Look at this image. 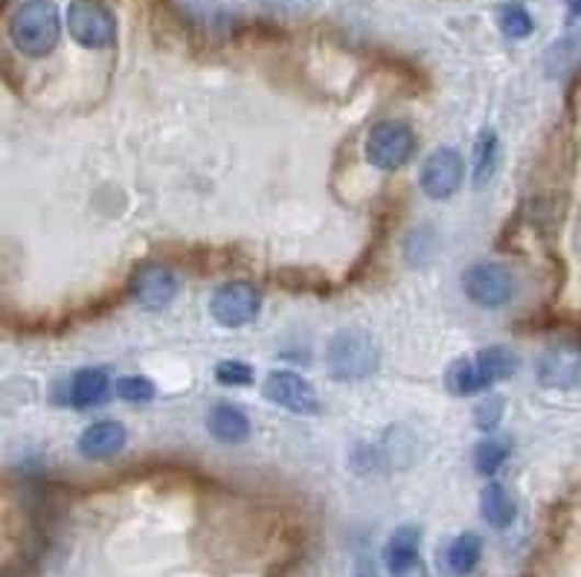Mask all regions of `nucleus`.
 <instances>
[{
  "instance_id": "f257e3e1",
  "label": "nucleus",
  "mask_w": 581,
  "mask_h": 577,
  "mask_svg": "<svg viewBox=\"0 0 581 577\" xmlns=\"http://www.w3.org/2000/svg\"><path fill=\"white\" fill-rule=\"evenodd\" d=\"M517 371V355L512 348L491 346L474 357H459L445 371V386L451 395H477L494 386L498 380L512 378Z\"/></svg>"
},
{
  "instance_id": "f03ea898",
  "label": "nucleus",
  "mask_w": 581,
  "mask_h": 577,
  "mask_svg": "<svg viewBox=\"0 0 581 577\" xmlns=\"http://www.w3.org/2000/svg\"><path fill=\"white\" fill-rule=\"evenodd\" d=\"M9 35L18 53L30 58H44L56 50L61 38V18L53 0H26L18 7L9 24Z\"/></svg>"
},
{
  "instance_id": "7ed1b4c3",
  "label": "nucleus",
  "mask_w": 581,
  "mask_h": 577,
  "mask_svg": "<svg viewBox=\"0 0 581 577\" xmlns=\"http://www.w3.org/2000/svg\"><path fill=\"white\" fill-rule=\"evenodd\" d=\"M326 366L334 380H364L378 369V346L366 331L343 328L326 346Z\"/></svg>"
},
{
  "instance_id": "20e7f679",
  "label": "nucleus",
  "mask_w": 581,
  "mask_h": 577,
  "mask_svg": "<svg viewBox=\"0 0 581 577\" xmlns=\"http://www.w3.org/2000/svg\"><path fill=\"white\" fill-rule=\"evenodd\" d=\"M67 33L88 50H105L116 42V21L100 0H73L67 7Z\"/></svg>"
},
{
  "instance_id": "39448f33",
  "label": "nucleus",
  "mask_w": 581,
  "mask_h": 577,
  "mask_svg": "<svg viewBox=\"0 0 581 577\" xmlns=\"http://www.w3.org/2000/svg\"><path fill=\"white\" fill-rule=\"evenodd\" d=\"M415 134L407 123L399 119H387L378 123L366 137V160L381 169V172H396L407 160L413 158Z\"/></svg>"
},
{
  "instance_id": "423d86ee",
  "label": "nucleus",
  "mask_w": 581,
  "mask_h": 577,
  "mask_svg": "<svg viewBox=\"0 0 581 577\" xmlns=\"http://www.w3.org/2000/svg\"><path fill=\"white\" fill-rule=\"evenodd\" d=\"M262 311V293L248 281H227L213 293L209 314L225 328H241L253 322Z\"/></svg>"
},
{
  "instance_id": "0eeeda50",
  "label": "nucleus",
  "mask_w": 581,
  "mask_h": 577,
  "mask_svg": "<svg viewBox=\"0 0 581 577\" xmlns=\"http://www.w3.org/2000/svg\"><path fill=\"white\" fill-rule=\"evenodd\" d=\"M463 288L471 302L482 308H503L515 297V276L503 264H474L463 279Z\"/></svg>"
},
{
  "instance_id": "6e6552de",
  "label": "nucleus",
  "mask_w": 581,
  "mask_h": 577,
  "mask_svg": "<svg viewBox=\"0 0 581 577\" xmlns=\"http://www.w3.org/2000/svg\"><path fill=\"white\" fill-rule=\"evenodd\" d=\"M271 404L283 406L294 415H317L320 413V401H317L315 386L306 378H299L294 371H271L262 386Z\"/></svg>"
},
{
  "instance_id": "1a4fd4ad",
  "label": "nucleus",
  "mask_w": 581,
  "mask_h": 577,
  "mask_svg": "<svg viewBox=\"0 0 581 577\" xmlns=\"http://www.w3.org/2000/svg\"><path fill=\"white\" fill-rule=\"evenodd\" d=\"M463 174L465 165L459 151L454 149H436L431 158L424 160L422 174H419V183H422V192L433 200H445L451 198L454 192L463 186Z\"/></svg>"
},
{
  "instance_id": "9d476101",
  "label": "nucleus",
  "mask_w": 581,
  "mask_h": 577,
  "mask_svg": "<svg viewBox=\"0 0 581 577\" xmlns=\"http://www.w3.org/2000/svg\"><path fill=\"white\" fill-rule=\"evenodd\" d=\"M538 383L547 389L581 386V346L576 343H556L538 357Z\"/></svg>"
},
{
  "instance_id": "9b49d317",
  "label": "nucleus",
  "mask_w": 581,
  "mask_h": 577,
  "mask_svg": "<svg viewBox=\"0 0 581 577\" xmlns=\"http://www.w3.org/2000/svg\"><path fill=\"white\" fill-rule=\"evenodd\" d=\"M422 531L415 526L399 528L384 545V566L392 577H428L422 557H419Z\"/></svg>"
},
{
  "instance_id": "f8f14e48",
  "label": "nucleus",
  "mask_w": 581,
  "mask_h": 577,
  "mask_svg": "<svg viewBox=\"0 0 581 577\" xmlns=\"http://www.w3.org/2000/svg\"><path fill=\"white\" fill-rule=\"evenodd\" d=\"M132 293L146 311H160L178 293V279L174 273L163 264H146L140 270H134L132 276Z\"/></svg>"
},
{
  "instance_id": "ddd939ff",
  "label": "nucleus",
  "mask_w": 581,
  "mask_h": 577,
  "mask_svg": "<svg viewBox=\"0 0 581 577\" xmlns=\"http://www.w3.org/2000/svg\"><path fill=\"white\" fill-rule=\"evenodd\" d=\"M125 427L119 420H100V424H91L84 429L82 438H79V450L88 459H111V455L123 453L125 447Z\"/></svg>"
},
{
  "instance_id": "4468645a",
  "label": "nucleus",
  "mask_w": 581,
  "mask_h": 577,
  "mask_svg": "<svg viewBox=\"0 0 581 577\" xmlns=\"http://www.w3.org/2000/svg\"><path fill=\"white\" fill-rule=\"evenodd\" d=\"M111 392V374L105 369H84L70 380L67 389V404L76 409H91L100 406Z\"/></svg>"
},
{
  "instance_id": "2eb2a0df",
  "label": "nucleus",
  "mask_w": 581,
  "mask_h": 577,
  "mask_svg": "<svg viewBox=\"0 0 581 577\" xmlns=\"http://www.w3.org/2000/svg\"><path fill=\"white\" fill-rule=\"evenodd\" d=\"M207 429L209 436L221 441V445H241L250 436V420L239 406L216 404L207 415Z\"/></svg>"
},
{
  "instance_id": "dca6fc26",
  "label": "nucleus",
  "mask_w": 581,
  "mask_h": 577,
  "mask_svg": "<svg viewBox=\"0 0 581 577\" xmlns=\"http://www.w3.org/2000/svg\"><path fill=\"white\" fill-rule=\"evenodd\" d=\"M482 557V540L471 531H465V534L454 536L442 554V563H445V572L454 577H465L471 575L477 569V563Z\"/></svg>"
},
{
  "instance_id": "f3484780",
  "label": "nucleus",
  "mask_w": 581,
  "mask_h": 577,
  "mask_svg": "<svg viewBox=\"0 0 581 577\" xmlns=\"http://www.w3.org/2000/svg\"><path fill=\"white\" fill-rule=\"evenodd\" d=\"M480 511L482 520L489 522L491 528H509L517 517V508L515 503H512V496H509L506 487L498 485V482H489L486 491H482Z\"/></svg>"
},
{
  "instance_id": "a211bd4d",
  "label": "nucleus",
  "mask_w": 581,
  "mask_h": 577,
  "mask_svg": "<svg viewBox=\"0 0 581 577\" xmlns=\"http://www.w3.org/2000/svg\"><path fill=\"white\" fill-rule=\"evenodd\" d=\"M494 165H498V134L486 128L477 140V149H474V183L477 186L489 183Z\"/></svg>"
},
{
  "instance_id": "6ab92c4d",
  "label": "nucleus",
  "mask_w": 581,
  "mask_h": 577,
  "mask_svg": "<svg viewBox=\"0 0 581 577\" xmlns=\"http://www.w3.org/2000/svg\"><path fill=\"white\" fill-rule=\"evenodd\" d=\"M506 459L509 447L503 445V441H498V438H486V441H480L477 450H474V464H477V471H480L482 476H494V473L506 464Z\"/></svg>"
},
{
  "instance_id": "aec40b11",
  "label": "nucleus",
  "mask_w": 581,
  "mask_h": 577,
  "mask_svg": "<svg viewBox=\"0 0 581 577\" xmlns=\"http://www.w3.org/2000/svg\"><path fill=\"white\" fill-rule=\"evenodd\" d=\"M498 21H500V30H503L509 38H517V42L526 38V35H532V30H535L532 15L526 12V7H521V3H506V7H500Z\"/></svg>"
},
{
  "instance_id": "412c9836",
  "label": "nucleus",
  "mask_w": 581,
  "mask_h": 577,
  "mask_svg": "<svg viewBox=\"0 0 581 577\" xmlns=\"http://www.w3.org/2000/svg\"><path fill=\"white\" fill-rule=\"evenodd\" d=\"M116 395L128 401V404H149L155 397V383L140 374H128V378L116 380Z\"/></svg>"
},
{
  "instance_id": "4be33fe9",
  "label": "nucleus",
  "mask_w": 581,
  "mask_h": 577,
  "mask_svg": "<svg viewBox=\"0 0 581 577\" xmlns=\"http://www.w3.org/2000/svg\"><path fill=\"white\" fill-rule=\"evenodd\" d=\"M216 380L221 386H248L253 383V369L241 360H225L216 366Z\"/></svg>"
},
{
  "instance_id": "5701e85b",
  "label": "nucleus",
  "mask_w": 581,
  "mask_h": 577,
  "mask_svg": "<svg viewBox=\"0 0 581 577\" xmlns=\"http://www.w3.org/2000/svg\"><path fill=\"white\" fill-rule=\"evenodd\" d=\"M500 415H503V397H489L486 404L477 406V413H474V420H477V427L489 432V429L498 427Z\"/></svg>"
},
{
  "instance_id": "b1692460",
  "label": "nucleus",
  "mask_w": 581,
  "mask_h": 577,
  "mask_svg": "<svg viewBox=\"0 0 581 577\" xmlns=\"http://www.w3.org/2000/svg\"><path fill=\"white\" fill-rule=\"evenodd\" d=\"M570 3V9H573L576 15H581V0H567Z\"/></svg>"
},
{
  "instance_id": "393cba45",
  "label": "nucleus",
  "mask_w": 581,
  "mask_h": 577,
  "mask_svg": "<svg viewBox=\"0 0 581 577\" xmlns=\"http://www.w3.org/2000/svg\"><path fill=\"white\" fill-rule=\"evenodd\" d=\"M357 577H378L375 572H364V575H357Z\"/></svg>"
}]
</instances>
